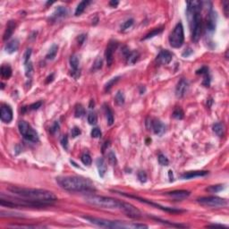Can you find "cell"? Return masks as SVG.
I'll use <instances>...</instances> for the list:
<instances>
[{
  "label": "cell",
  "instance_id": "6da1fadb",
  "mask_svg": "<svg viewBox=\"0 0 229 229\" xmlns=\"http://www.w3.org/2000/svg\"><path fill=\"white\" fill-rule=\"evenodd\" d=\"M8 191L19 198L37 203L43 207L54 202L56 200V196L52 192L43 190V189H33V188L12 186L10 188H8Z\"/></svg>",
  "mask_w": 229,
  "mask_h": 229
},
{
  "label": "cell",
  "instance_id": "7a4b0ae2",
  "mask_svg": "<svg viewBox=\"0 0 229 229\" xmlns=\"http://www.w3.org/2000/svg\"><path fill=\"white\" fill-rule=\"evenodd\" d=\"M56 183L61 188L73 193H90L95 191L93 184L84 177L81 176H59Z\"/></svg>",
  "mask_w": 229,
  "mask_h": 229
},
{
  "label": "cell",
  "instance_id": "3957f363",
  "mask_svg": "<svg viewBox=\"0 0 229 229\" xmlns=\"http://www.w3.org/2000/svg\"><path fill=\"white\" fill-rule=\"evenodd\" d=\"M201 5L200 1H188L187 2V17L192 32V39L197 42L200 38L202 20H201Z\"/></svg>",
  "mask_w": 229,
  "mask_h": 229
},
{
  "label": "cell",
  "instance_id": "277c9868",
  "mask_svg": "<svg viewBox=\"0 0 229 229\" xmlns=\"http://www.w3.org/2000/svg\"><path fill=\"white\" fill-rule=\"evenodd\" d=\"M90 223L104 228H147L148 227L142 224H126L122 221H114L94 217H83Z\"/></svg>",
  "mask_w": 229,
  "mask_h": 229
},
{
  "label": "cell",
  "instance_id": "5b68a950",
  "mask_svg": "<svg viewBox=\"0 0 229 229\" xmlns=\"http://www.w3.org/2000/svg\"><path fill=\"white\" fill-rule=\"evenodd\" d=\"M86 202L101 208L107 209H123L124 202L119 201L118 200L106 196H98V195H89L85 197Z\"/></svg>",
  "mask_w": 229,
  "mask_h": 229
},
{
  "label": "cell",
  "instance_id": "8992f818",
  "mask_svg": "<svg viewBox=\"0 0 229 229\" xmlns=\"http://www.w3.org/2000/svg\"><path fill=\"white\" fill-rule=\"evenodd\" d=\"M169 44L174 48H179L183 46L185 41V33L182 22H178L175 29L169 35Z\"/></svg>",
  "mask_w": 229,
  "mask_h": 229
},
{
  "label": "cell",
  "instance_id": "52a82bcc",
  "mask_svg": "<svg viewBox=\"0 0 229 229\" xmlns=\"http://www.w3.org/2000/svg\"><path fill=\"white\" fill-rule=\"evenodd\" d=\"M18 128H19V132L22 135V137L24 139H26L27 141L32 142H39L38 132L35 131L32 127V125L30 124H28L27 122L20 121L18 124Z\"/></svg>",
  "mask_w": 229,
  "mask_h": 229
},
{
  "label": "cell",
  "instance_id": "ba28073f",
  "mask_svg": "<svg viewBox=\"0 0 229 229\" xmlns=\"http://www.w3.org/2000/svg\"><path fill=\"white\" fill-rule=\"evenodd\" d=\"M197 201L203 205L210 208H223L227 205V200L217 196L201 197L197 200Z\"/></svg>",
  "mask_w": 229,
  "mask_h": 229
},
{
  "label": "cell",
  "instance_id": "9c48e42d",
  "mask_svg": "<svg viewBox=\"0 0 229 229\" xmlns=\"http://www.w3.org/2000/svg\"><path fill=\"white\" fill-rule=\"evenodd\" d=\"M118 47V42L115 41V40H111L107 46L106 51H105V57H106V61L108 66H111L114 61V53Z\"/></svg>",
  "mask_w": 229,
  "mask_h": 229
},
{
  "label": "cell",
  "instance_id": "30bf717a",
  "mask_svg": "<svg viewBox=\"0 0 229 229\" xmlns=\"http://www.w3.org/2000/svg\"><path fill=\"white\" fill-rule=\"evenodd\" d=\"M122 211L132 218H140L142 217L141 211L138 208H136L132 204L126 203V202H124V207H123Z\"/></svg>",
  "mask_w": 229,
  "mask_h": 229
},
{
  "label": "cell",
  "instance_id": "8fae6325",
  "mask_svg": "<svg viewBox=\"0 0 229 229\" xmlns=\"http://www.w3.org/2000/svg\"><path fill=\"white\" fill-rule=\"evenodd\" d=\"M121 194H123V195H124V196H126V197H130V198H133V199L139 200H140V201H142V202L147 203V204L151 205V206H154V207H157L158 208H160V209H162V210H164V211H168V212H172V213H178V212H181V211H182V210H180V209H175V208H172L162 207V206H160V205H158V204H156V203H154V202L149 201V200H144V199H141V198H139V197L132 196V195H128V194L122 193H121Z\"/></svg>",
  "mask_w": 229,
  "mask_h": 229
},
{
  "label": "cell",
  "instance_id": "7c38bea8",
  "mask_svg": "<svg viewBox=\"0 0 229 229\" xmlns=\"http://www.w3.org/2000/svg\"><path fill=\"white\" fill-rule=\"evenodd\" d=\"M173 58V55L170 51L164 49L159 52V54L158 55L156 61L159 64V65H167L172 61Z\"/></svg>",
  "mask_w": 229,
  "mask_h": 229
},
{
  "label": "cell",
  "instance_id": "4fadbf2b",
  "mask_svg": "<svg viewBox=\"0 0 229 229\" xmlns=\"http://www.w3.org/2000/svg\"><path fill=\"white\" fill-rule=\"evenodd\" d=\"M0 118L4 123H10L13 119V110L7 105H3L0 110Z\"/></svg>",
  "mask_w": 229,
  "mask_h": 229
},
{
  "label": "cell",
  "instance_id": "5bb4252c",
  "mask_svg": "<svg viewBox=\"0 0 229 229\" xmlns=\"http://www.w3.org/2000/svg\"><path fill=\"white\" fill-rule=\"evenodd\" d=\"M188 87H189V83L185 79L180 80V82L177 83L176 88H175V96L177 98H183L187 92Z\"/></svg>",
  "mask_w": 229,
  "mask_h": 229
},
{
  "label": "cell",
  "instance_id": "9a60e30c",
  "mask_svg": "<svg viewBox=\"0 0 229 229\" xmlns=\"http://www.w3.org/2000/svg\"><path fill=\"white\" fill-rule=\"evenodd\" d=\"M217 26V13L213 10H210L207 16V30L208 32H214Z\"/></svg>",
  "mask_w": 229,
  "mask_h": 229
},
{
  "label": "cell",
  "instance_id": "2e32d148",
  "mask_svg": "<svg viewBox=\"0 0 229 229\" xmlns=\"http://www.w3.org/2000/svg\"><path fill=\"white\" fill-rule=\"evenodd\" d=\"M166 195L170 196L171 198L175 199L176 200H185L190 195V192L185 191V190H179V191H173L170 193H166Z\"/></svg>",
  "mask_w": 229,
  "mask_h": 229
},
{
  "label": "cell",
  "instance_id": "e0dca14e",
  "mask_svg": "<svg viewBox=\"0 0 229 229\" xmlns=\"http://www.w3.org/2000/svg\"><path fill=\"white\" fill-rule=\"evenodd\" d=\"M151 129L154 132V133L158 134V135H162L165 132V130H166V127H165L164 124L159 120L151 121Z\"/></svg>",
  "mask_w": 229,
  "mask_h": 229
},
{
  "label": "cell",
  "instance_id": "ac0fdd59",
  "mask_svg": "<svg viewBox=\"0 0 229 229\" xmlns=\"http://www.w3.org/2000/svg\"><path fill=\"white\" fill-rule=\"evenodd\" d=\"M15 27H16V24H15V22L13 21H9L6 24V31H5V33H4V37H3V40H7L8 39H10L13 33L15 30Z\"/></svg>",
  "mask_w": 229,
  "mask_h": 229
},
{
  "label": "cell",
  "instance_id": "d6986e66",
  "mask_svg": "<svg viewBox=\"0 0 229 229\" xmlns=\"http://www.w3.org/2000/svg\"><path fill=\"white\" fill-rule=\"evenodd\" d=\"M208 174V171H191L187 172L185 174L182 175L183 179H193L195 177H200V176H205Z\"/></svg>",
  "mask_w": 229,
  "mask_h": 229
},
{
  "label": "cell",
  "instance_id": "ffe728a7",
  "mask_svg": "<svg viewBox=\"0 0 229 229\" xmlns=\"http://www.w3.org/2000/svg\"><path fill=\"white\" fill-rule=\"evenodd\" d=\"M96 165L98 167V175L100 177H104V175L107 172V165L105 160L102 158H98V159L96 160Z\"/></svg>",
  "mask_w": 229,
  "mask_h": 229
},
{
  "label": "cell",
  "instance_id": "44dd1931",
  "mask_svg": "<svg viewBox=\"0 0 229 229\" xmlns=\"http://www.w3.org/2000/svg\"><path fill=\"white\" fill-rule=\"evenodd\" d=\"M19 48V40H13L10 42L6 44V51L9 54H12L15 51H17Z\"/></svg>",
  "mask_w": 229,
  "mask_h": 229
},
{
  "label": "cell",
  "instance_id": "7402d4cb",
  "mask_svg": "<svg viewBox=\"0 0 229 229\" xmlns=\"http://www.w3.org/2000/svg\"><path fill=\"white\" fill-rule=\"evenodd\" d=\"M67 14V10L66 7L64 6H58L55 10L54 13L52 15V19L53 20H57L59 18H63Z\"/></svg>",
  "mask_w": 229,
  "mask_h": 229
},
{
  "label": "cell",
  "instance_id": "603a6c76",
  "mask_svg": "<svg viewBox=\"0 0 229 229\" xmlns=\"http://www.w3.org/2000/svg\"><path fill=\"white\" fill-rule=\"evenodd\" d=\"M104 111H105V115H106V118H107V123L109 125H112L114 124V115L112 110L110 109L109 106L104 105Z\"/></svg>",
  "mask_w": 229,
  "mask_h": 229
},
{
  "label": "cell",
  "instance_id": "cb8c5ba5",
  "mask_svg": "<svg viewBox=\"0 0 229 229\" xmlns=\"http://www.w3.org/2000/svg\"><path fill=\"white\" fill-rule=\"evenodd\" d=\"M90 1H88V0H84V1H82L78 6H77L76 7V10H75V13H74V14H75V16H79V15H81L84 10H85V8L88 6V5H90Z\"/></svg>",
  "mask_w": 229,
  "mask_h": 229
},
{
  "label": "cell",
  "instance_id": "d4e9b609",
  "mask_svg": "<svg viewBox=\"0 0 229 229\" xmlns=\"http://www.w3.org/2000/svg\"><path fill=\"white\" fill-rule=\"evenodd\" d=\"M213 132L219 136H223L224 133H225V125L223 123H217L213 125Z\"/></svg>",
  "mask_w": 229,
  "mask_h": 229
},
{
  "label": "cell",
  "instance_id": "484cf974",
  "mask_svg": "<svg viewBox=\"0 0 229 229\" xmlns=\"http://www.w3.org/2000/svg\"><path fill=\"white\" fill-rule=\"evenodd\" d=\"M1 75L4 79H9L12 75V68L7 65L1 66Z\"/></svg>",
  "mask_w": 229,
  "mask_h": 229
},
{
  "label": "cell",
  "instance_id": "4316f807",
  "mask_svg": "<svg viewBox=\"0 0 229 229\" xmlns=\"http://www.w3.org/2000/svg\"><path fill=\"white\" fill-rule=\"evenodd\" d=\"M57 50H58V47H57V45L53 44V45H52V47L49 48V50H48V52L47 55H46V58H47L48 60H53L55 57V55H56Z\"/></svg>",
  "mask_w": 229,
  "mask_h": 229
},
{
  "label": "cell",
  "instance_id": "83f0119b",
  "mask_svg": "<svg viewBox=\"0 0 229 229\" xmlns=\"http://www.w3.org/2000/svg\"><path fill=\"white\" fill-rule=\"evenodd\" d=\"M140 55L137 51H133V52H130V54L127 55V64L128 65H133L134 63L137 62V60L139 59Z\"/></svg>",
  "mask_w": 229,
  "mask_h": 229
},
{
  "label": "cell",
  "instance_id": "f1b7e54d",
  "mask_svg": "<svg viewBox=\"0 0 229 229\" xmlns=\"http://www.w3.org/2000/svg\"><path fill=\"white\" fill-rule=\"evenodd\" d=\"M80 60L77 55H73L70 58V66L72 67V71H79Z\"/></svg>",
  "mask_w": 229,
  "mask_h": 229
},
{
  "label": "cell",
  "instance_id": "f546056e",
  "mask_svg": "<svg viewBox=\"0 0 229 229\" xmlns=\"http://www.w3.org/2000/svg\"><path fill=\"white\" fill-rule=\"evenodd\" d=\"M115 101L117 105H123L124 103V95L122 91H117V93L116 94V97H115Z\"/></svg>",
  "mask_w": 229,
  "mask_h": 229
},
{
  "label": "cell",
  "instance_id": "4dcf8cb0",
  "mask_svg": "<svg viewBox=\"0 0 229 229\" xmlns=\"http://www.w3.org/2000/svg\"><path fill=\"white\" fill-rule=\"evenodd\" d=\"M119 78H120L119 76L114 77V78H112L110 81H109V82L106 83V85H105V90H106V91H109V90H111V88L114 86V84L116 83V82H118Z\"/></svg>",
  "mask_w": 229,
  "mask_h": 229
},
{
  "label": "cell",
  "instance_id": "1f68e13d",
  "mask_svg": "<svg viewBox=\"0 0 229 229\" xmlns=\"http://www.w3.org/2000/svg\"><path fill=\"white\" fill-rule=\"evenodd\" d=\"M85 114V110H84V108L82 106V105H78L76 108H75V111H74V116L77 118H81L84 116Z\"/></svg>",
  "mask_w": 229,
  "mask_h": 229
},
{
  "label": "cell",
  "instance_id": "d6a6232c",
  "mask_svg": "<svg viewBox=\"0 0 229 229\" xmlns=\"http://www.w3.org/2000/svg\"><path fill=\"white\" fill-rule=\"evenodd\" d=\"M24 68H25V74L27 77H31L32 74L33 66L32 62H28L27 64H24Z\"/></svg>",
  "mask_w": 229,
  "mask_h": 229
},
{
  "label": "cell",
  "instance_id": "836d02e7",
  "mask_svg": "<svg viewBox=\"0 0 229 229\" xmlns=\"http://www.w3.org/2000/svg\"><path fill=\"white\" fill-rule=\"evenodd\" d=\"M88 122L90 124H96L97 122H98V117H97V115L93 112H90L89 115H88Z\"/></svg>",
  "mask_w": 229,
  "mask_h": 229
},
{
  "label": "cell",
  "instance_id": "e575fe53",
  "mask_svg": "<svg viewBox=\"0 0 229 229\" xmlns=\"http://www.w3.org/2000/svg\"><path fill=\"white\" fill-rule=\"evenodd\" d=\"M162 31H163V28H158V29H156V30H154L152 32H151L150 33H148L144 38H143V40H148V39H151V38H153L154 36H157L158 34H159L160 32H162Z\"/></svg>",
  "mask_w": 229,
  "mask_h": 229
},
{
  "label": "cell",
  "instance_id": "d590c367",
  "mask_svg": "<svg viewBox=\"0 0 229 229\" xmlns=\"http://www.w3.org/2000/svg\"><path fill=\"white\" fill-rule=\"evenodd\" d=\"M173 117L175 118V119H178V120H181L184 118V112L181 109H175V111L173 112Z\"/></svg>",
  "mask_w": 229,
  "mask_h": 229
},
{
  "label": "cell",
  "instance_id": "8d00e7d4",
  "mask_svg": "<svg viewBox=\"0 0 229 229\" xmlns=\"http://www.w3.org/2000/svg\"><path fill=\"white\" fill-rule=\"evenodd\" d=\"M82 159V162L84 164L85 166H90L91 165V162H92V159L90 158V156L89 154H83L81 158Z\"/></svg>",
  "mask_w": 229,
  "mask_h": 229
},
{
  "label": "cell",
  "instance_id": "74e56055",
  "mask_svg": "<svg viewBox=\"0 0 229 229\" xmlns=\"http://www.w3.org/2000/svg\"><path fill=\"white\" fill-rule=\"evenodd\" d=\"M223 189H224V185H219L209 186L208 188H207V191L209 193H218V192L222 191Z\"/></svg>",
  "mask_w": 229,
  "mask_h": 229
},
{
  "label": "cell",
  "instance_id": "f35d334b",
  "mask_svg": "<svg viewBox=\"0 0 229 229\" xmlns=\"http://www.w3.org/2000/svg\"><path fill=\"white\" fill-rule=\"evenodd\" d=\"M158 163L161 166H168L169 164V160L167 159V158L163 155V154H159L158 155Z\"/></svg>",
  "mask_w": 229,
  "mask_h": 229
},
{
  "label": "cell",
  "instance_id": "ab89813d",
  "mask_svg": "<svg viewBox=\"0 0 229 229\" xmlns=\"http://www.w3.org/2000/svg\"><path fill=\"white\" fill-rule=\"evenodd\" d=\"M132 24H133V19H129L127 21H125L121 25V31H125V30L129 29Z\"/></svg>",
  "mask_w": 229,
  "mask_h": 229
},
{
  "label": "cell",
  "instance_id": "60d3db41",
  "mask_svg": "<svg viewBox=\"0 0 229 229\" xmlns=\"http://www.w3.org/2000/svg\"><path fill=\"white\" fill-rule=\"evenodd\" d=\"M109 163L111 164L112 166H116V163H117L116 154L113 152V151H110V152L109 153Z\"/></svg>",
  "mask_w": 229,
  "mask_h": 229
},
{
  "label": "cell",
  "instance_id": "b9f144b4",
  "mask_svg": "<svg viewBox=\"0 0 229 229\" xmlns=\"http://www.w3.org/2000/svg\"><path fill=\"white\" fill-rule=\"evenodd\" d=\"M32 55V49L29 48L26 50V52L23 55V64H27L28 62H30V57Z\"/></svg>",
  "mask_w": 229,
  "mask_h": 229
},
{
  "label": "cell",
  "instance_id": "7bdbcfd3",
  "mask_svg": "<svg viewBox=\"0 0 229 229\" xmlns=\"http://www.w3.org/2000/svg\"><path fill=\"white\" fill-rule=\"evenodd\" d=\"M91 136L93 138H99L101 136V131L99 128H93L92 131H91Z\"/></svg>",
  "mask_w": 229,
  "mask_h": 229
},
{
  "label": "cell",
  "instance_id": "ee69618b",
  "mask_svg": "<svg viewBox=\"0 0 229 229\" xmlns=\"http://www.w3.org/2000/svg\"><path fill=\"white\" fill-rule=\"evenodd\" d=\"M138 178H139V180L142 182V183H145L146 181H147V175H146V173L144 172V171H140L139 173H138Z\"/></svg>",
  "mask_w": 229,
  "mask_h": 229
},
{
  "label": "cell",
  "instance_id": "f6af8a7d",
  "mask_svg": "<svg viewBox=\"0 0 229 229\" xmlns=\"http://www.w3.org/2000/svg\"><path fill=\"white\" fill-rule=\"evenodd\" d=\"M102 63H103L102 59H101L100 57H98V58L95 60V62H94V68H95L96 70L100 69V68L102 67Z\"/></svg>",
  "mask_w": 229,
  "mask_h": 229
},
{
  "label": "cell",
  "instance_id": "bcb514c9",
  "mask_svg": "<svg viewBox=\"0 0 229 229\" xmlns=\"http://www.w3.org/2000/svg\"><path fill=\"white\" fill-rule=\"evenodd\" d=\"M71 134H72V136L74 137V138H75L77 136H79L80 134H81V130H80V128L79 127H74L73 129H72V131H71Z\"/></svg>",
  "mask_w": 229,
  "mask_h": 229
},
{
  "label": "cell",
  "instance_id": "7dc6e473",
  "mask_svg": "<svg viewBox=\"0 0 229 229\" xmlns=\"http://www.w3.org/2000/svg\"><path fill=\"white\" fill-rule=\"evenodd\" d=\"M197 74H208V68L207 66H202L200 69L197 70L196 71Z\"/></svg>",
  "mask_w": 229,
  "mask_h": 229
},
{
  "label": "cell",
  "instance_id": "c3c4849f",
  "mask_svg": "<svg viewBox=\"0 0 229 229\" xmlns=\"http://www.w3.org/2000/svg\"><path fill=\"white\" fill-rule=\"evenodd\" d=\"M41 105H42V102H41V101H38V102H36V103H33V104H32V105L29 107V109H31V110H36V109H39L40 107H41Z\"/></svg>",
  "mask_w": 229,
  "mask_h": 229
},
{
  "label": "cell",
  "instance_id": "681fc988",
  "mask_svg": "<svg viewBox=\"0 0 229 229\" xmlns=\"http://www.w3.org/2000/svg\"><path fill=\"white\" fill-rule=\"evenodd\" d=\"M61 143H62V146L67 150V146H68V138L67 136H64L62 139H61Z\"/></svg>",
  "mask_w": 229,
  "mask_h": 229
},
{
  "label": "cell",
  "instance_id": "f907efd6",
  "mask_svg": "<svg viewBox=\"0 0 229 229\" xmlns=\"http://www.w3.org/2000/svg\"><path fill=\"white\" fill-rule=\"evenodd\" d=\"M223 5H224V12H225V14H226V16L227 17V16H228V6H229L228 1H224V2H223Z\"/></svg>",
  "mask_w": 229,
  "mask_h": 229
},
{
  "label": "cell",
  "instance_id": "816d5d0a",
  "mask_svg": "<svg viewBox=\"0 0 229 229\" xmlns=\"http://www.w3.org/2000/svg\"><path fill=\"white\" fill-rule=\"evenodd\" d=\"M192 53H193V50H192L191 48H188L187 50H185V51L183 53V56H184V57H187V56H189Z\"/></svg>",
  "mask_w": 229,
  "mask_h": 229
},
{
  "label": "cell",
  "instance_id": "f5cc1de1",
  "mask_svg": "<svg viewBox=\"0 0 229 229\" xmlns=\"http://www.w3.org/2000/svg\"><path fill=\"white\" fill-rule=\"evenodd\" d=\"M85 38H86V37H85V35H83V34L79 36V38H78V42L80 43V45H82V44L83 43V41H84V40H85Z\"/></svg>",
  "mask_w": 229,
  "mask_h": 229
},
{
  "label": "cell",
  "instance_id": "db71d44e",
  "mask_svg": "<svg viewBox=\"0 0 229 229\" xmlns=\"http://www.w3.org/2000/svg\"><path fill=\"white\" fill-rule=\"evenodd\" d=\"M58 128H59L58 123H57V122H55V123L54 124V125H53V127L51 128V130H50V131L52 132H55L58 131Z\"/></svg>",
  "mask_w": 229,
  "mask_h": 229
},
{
  "label": "cell",
  "instance_id": "11a10c76",
  "mask_svg": "<svg viewBox=\"0 0 229 229\" xmlns=\"http://www.w3.org/2000/svg\"><path fill=\"white\" fill-rule=\"evenodd\" d=\"M208 227H225V228H227V227H226V226H223V225H217V224L208 225Z\"/></svg>",
  "mask_w": 229,
  "mask_h": 229
},
{
  "label": "cell",
  "instance_id": "9f6ffc18",
  "mask_svg": "<svg viewBox=\"0 0 229 229\" xmlns=\"http://www.w3.org/2000/svg\"><path fill=\"white\" fill-rule=\"evenodd\" d=\"M118 1H115V0H113V1H110L109 2V5L111 6H114V7H116V6H118Z\"/></svg>",
  "mask_w": 229,
  "mask_h": 229
},
{
  "label": "cell",
  "instance_id": "6f0895ef",
  "mask_svg": "<svg viewBox=\"0 0 229 229\" xmlns=\"http://www.w3.org/2000/svg\"><path fill=\"white\" fill-rule=\"evenodd\" d=\"M53 79H54V74H52L50 76H48V78H47L46 83H49V82H51L53 81Z\"/></svg>",
  "mask_w": 229,
  "mask_h": 229
},
{
  "label": "cell",
  "instance_id": "680465c9",
  "mask_svg": "<svg viewBox=\"0 0 229 229\" xmlns=\"http://www.w3.org/2000/svg\"><path fill=\"white\" fill-rule=\"evenodd\" d=\"M168 175H169V178H170V182H172L174 179H173V173H172V171H171V170H169V171H168Z\"/></svg>",
  "mask_w": 229,
  "mask_h": 229
},
{
  "label": "cell",
  "instance_id": "91938a15",
  "mask_svg": "<svg viewBox=\"0 0 229 229\" xmlns=\"http://www.w3.org/2000/svg\"><path fill=\"white\" fill-rule=\"evenodd\" d=\"M53 4V2H48L47 3V5H52Z\"/></svg>",
  "mask_w": 229,
  "mask_h": 229
}]
</instances>
